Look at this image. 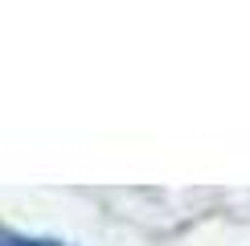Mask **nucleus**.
<instances>
[{
	"mask_svg": "<svg viewBox=\"0 0 250 246\" xmlns=\"http://www.w3.org/2000/svg\"><path fill=\"white\" fill-rule=\"evenodd\" d=\"M0 246H62L54 238H29V234H17L8 226H0Z\"/></svg>",
	"mask_w": 250,
	"mask_h": 246,
	"instance_id": "nucleus-1",
	"label": "nucleus"
}]
</instances>
